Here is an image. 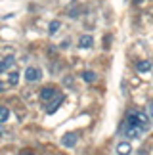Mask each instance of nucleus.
Listing matches in <instances>:
<instances>
[{"label": "nucleus", "instance_id": "nucleus-1", "mask_svg": "<svg viewBox=\"0 0 153 155\" xmlns=\"http://www.w3.org/2000/svg\"><path fill=\"white\" fill-rule=\"evenodd\" d=\"M40 79H42V69L40 67H27L25 69V81L27 82H38Z\"/></svg>", "mask_w": 153, "mask_h": 155}, {"label": "nucleus", "instance_id": "nucleus-2", "mask_svg": "<svg viewBox=\"0 0 153 155\" xmlns=\"http://www.w3.org/2000/svg\"><path fill=\"white\" fill-rule=\"evenodd\" d=\"M122 132H125V136H128V138H140L144 130L140 128L138 124H128V123H125V127H122Z\"/></svg>", "mask_w": 153, "mask_h": 155}, {"label": "nucleus", "instance_id": "nucleus-3", "mask_svg": "<svg viewBox=\"0 0 153 155\" xmlns=\"http://www.w3.org/2000/svg\"><path fill=\"white\" fill-rule=\"evenodd\" d=\"M56 96H57L56 86H44L42 90H40V100H42V102H52Z\"/></svg>", "mask_w": 153, "mask_h": 155}, {"label": "nucleus", "instance_id": "nucleus-4", "mask_svg": "<svg viewBox=\"0 0 153 155\" xmlns=\"http://www.w3.org/2000/svg\"><path fill=\"white\" fill-rule=\"evenodd\" d=\"M76 140H79V136H76L75 132H67V134L61 138V146H65V147H75V146H76Z\"/></svg>", "mask_w": 153, "mask_h": 155}, {"label": "nucleus", "instance_id": "nucleus-5", "mask_svg": "<svg viewBox=\"0 0 153 155\" xmlns=\"http://www.w3.org/2000/svg\"><path fill=\"white\" fill-rule=\"evenodd\" d=\"M63 100H65L63 96H56V98H54V102H50V105L46 107V113H50V115H52V113H56L57 109H60V105L63 104Z\"/></svg>", "mask_w": 153, "mask_h": 155}, {"label": "nucleus", "instance_id": "nucleus-6", "mask_svg": "<svg viewBox=\"0 0 153 155\" xmlns=\"http://www.w3.org/2000/svg\"><path fill=\"white\" fill-rule=\"evenodd\" d=\"M14 63H15V58H14V56H6L4 59H0V73L8 71V69H10Z\"/></svg>", "mask_w": 153, "mask_h": 155}, {"label": "nucleus", "instance_id": "nucleus-7", "mask_svg": "<svg viewBox=\"0 0 153 155\" xmlns=\"http://www.w3.org/2000/svg\"><path fill=\"white\" fill-rule=\"evenodd\" d=\"M80 79L84 81V82H88V84H92V82H96L98 75L94 73V71H82V73H80Z\"/></svg>", "mask_w": 153, "mask_h": 155}, {"label": "nucleus", "instance_id": "nucleus-8", "mask_svg": "<svg viewBox=\"0 0 153 155\" xmlns=\"http://www.w3.org/2000/svg\"><path fill=\"white\" fill-rule=\"evenodd\" d=\"M92 44H94V38L90 37V35H82V37L79 38V48H90Z\"/></svg>", "mask_w": 153, "mask_h": 155}, {"label": "nucleus", "instance_id": "nucleus-9", "mask_svg": "<svg viewBox=\"0 0 153 155\" xmlns=\"http://www.w3.org/2000/svg\"><path fill=\"white\" fill-rule=\"evenodd\" d=\"M130 151H132V146L128 144V142H121V144L117 146V153L119 155H130Z\"/></svg>", "mask_w": 153, "mask_h": 155}, {"label": "nucleus", "instance_id": "nucleus-10", "mask_svg": "<svg viewBox=\"0 0 153 155\" xmlns=\"http://www.w3.org/2000/svg\"><path fill=\"white\" fill-rule=\"evenodd\" d=\"M136 69H138V73H148L151 69V63L148 59H140V61H136Z\"/></svg>", "mask_w": 153, "mask_h": 155}, {"label": "nucleus", "instance_id": "nucleus-11", "mask_svg": "<svg viewBox=\"0 0 153 155\" xmlns=\"http://www.w3.org/2000/svg\"><path fill=\"white\" fill-rule=\"evenodd\" d=\"M8 119H10V109H8L6 105H2V104H0V124H2V123H6Z\"/></svg>", "mask_w": 153, "mask_h": 155}, {"label": "nucleus", "instance_id": "nucleus-12", "mask_svg": "<svg viewBox=\"0 0 153 155\" xmlns=\"http://www.w3.org/2000/svg\"><path fill=\"white\" fill-rule=\"evenodd\" d=\"M60 27H61V21H60V19H54V21L48 25V33H50V35H56L57 31H60Z\"/></svg>", "mask_w": 153, "mask_h": 155}, {"label": "nucleus", "instance_id": "nucleus-13", "mask_svg": "<svg viewBox=\"0 0 153 155\" xmlns=\"http://www.w3.org/2000/svg\"><path fill=\"white\" fill-rule=\"evenodd\" d=\"M8 82H10L11 86L19 84V73H17V71H11V73L8 75Z\"/></svg>", "mask_w": 153, "mask_h": 155}, {"label": "nucleus", "instance_id": "nucleus-14", "mask_svg": "<svg viewBox=\"0 0 153 155\" xmlns=\"http://www.w3.org/2000/svg\"><path fill=\"white\" fill-rule=\"evenodd\" d=\"M148 113H149V119L153 121V104H149V105H148Z\"/></svg>", "mask_w": 153, "mask_h": 155}, {"label": "nucleus", "instance_id": "nucleus-15", "mask_svg": "<svg viewBox=\"0 0 153 155\" xmlns=\"http://www.w3.org/2000/svg\"><path fill=\"white\" fill-rule=\"evenodd\" d=\"M0 92H4V82L0 81Z\"/></svg>", "mask_w": 153, "mask_h": 155}, {"label": "nucleus", "instance_id": "nucleus-16", "mask_svg": "<svg viewBox=\"0 0 153 155\" xmlns=\"http://www.w3.org/2000/svg\"><path fill=\"white\" fill-rule=\"evenodd\" d=\"M134 2H136V4H142V2H144V0H134Z\"/></svg>", "mask_w": 153, "mask_h": 155}]
</instances>
